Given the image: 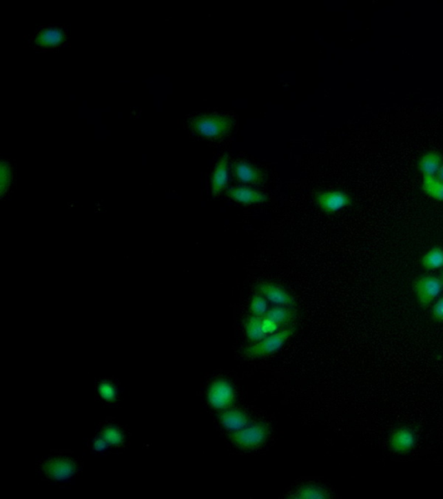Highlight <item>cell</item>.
<instances>
[{"mask_svg": "<svg viewBox=\"0 0 443 499\" xmlns=\"http://www.w3.org/2000/svg\"><path fill=\"white\" fill-rule=\"evenodd\" d=\"M84 461L70 450H50L36 463V473L43 481L65 487L82 478Z\"/></svg>", "mask_w": 443, "mask_h": 499, "instance_id": "cell-1", "label": "cell"}, {"mask_svg": "<svg viewBox=\"0 0 443 499\" xmlns=\"http://www.w3.org/2000/svg\"><path fill=\"white\" fill-rule=\"evenodd\" d=\"M94 435L106 445L110 454H121L130 449L132 433L128 425L121 424L118 418L107 416L97 425Z\"/></svg>", "mask_w": 443, "mask_h": 499, "instance_id": "cell-2", "label": "cell"}, {"mask_svg": "<svg viewBox=\"0 0 443 499\" xmlns=\"http://www.w3.org/2000/svg\"><path fill=\"white\" fill-rule=\"evenodd\" d=\"M234 120L227 114H205L196 116L191 123L192 130L198 136L207 140H221L231 132Z\"/></svg>", "mask_w": 443, "mask_h": 499, "instance_id": "cell-3", "label": "cell"}, {"mask_svg": "<svg viewBox=\"0 0 443 499\" xmlns=\"http://www.w3.org/2000/svg\"><path fill=\"white\" fill-rule=\"evenodd\" d=\"M269 427L265 422L249 425L241 430L232 431L228 435L229 440L238 449L255 451L265 446L269 437Z\"/></svg>", "mask_w": 443, "mask_h": 499, "instance_id": "cell-4", "label": "cell"}, {"mask_svg": "<svg viewBox=\"0 0 443 499\" xmlns=\"http://www.w3.org/2000/svg\"><path fill=\"white\" fill-rule=\"evenodd\" d=\"M294 332L292 325L279 330L271 335L267 336L258 343H254L243 352V356L247 359L262 358L278 352L282 348Z\"/></svg>", "mask_w": 443, "mask_h": 499, "instance_id": "cell-5", "label": "cell"}, {"mask_svg": "<svg viewBox=\"0 0 443 499\" xmlns=\"http://www.w3.org/2000/svg\"><path fill=\"white\" fill-rule=\"evenodd\" d=\"M123 387L116 376H101L94 378V401L103 409H117L121 407Z\"/></svg>", "mask_w": 443, "mask_h": 499, "instance_id": "cell-6", "label": "cell"}, {"mask_svg": "<svg viewBox=\"0 0 443 499\" xmlns=\"http://www.w3.org/2000/svg\"><path fill=\"white\" fill-rule=\"evenodd\" d=\"M206 400L212 409L224 411L233 406L236 400L234 387L229 380L219 378L212 380L206 392Z\"/></svg>", "mask_w": 443, "mask_h": 499, "instance_id": "cell-7", "label": "cell"}, {"mask_svg": "<svg viewBox=\"0 0 443 499\" xmlns=\"http://www.w3.org/2000/svg\"><path fill=\"white\" fill-rule=\"evenodd\" d=\"M412 289L420 305L429 307L441 295L443 285L439 276L424 275L414 280Z\"/></svg>", "mask_w": 443, "mask_h": 499, "instance_id": "cell-8", "label": "cell"}, {"mask_svg": "<svg viewBox=\"0 0 443 499\" xmlns=\"http://www.w3.org/2000/svg\"><path fill=\"white\" fill-rule=\"evenodd\" d=\"M316 201L318 207L328 214H336L353 203L350 195L340 190L320 192L316 195Z\"/></svg>", "mask_w": 443, "mask_h": 499, "instance_id": "cell-9", "label": "cell"}, {"mask_svg": "<svg viewBox=\"0 0 443 499\" xmlns=\"http://www.w3.org/2000/svg\"><path fill=\"white\" fill-rule=\"evenodd\" d=\"M232 173L236 180L242 184L258 185L265 181V172L248 161H235L232 164Z\"/></svg>", "mask_w": 443, "mask_h": 499, "instance_id": "cell-10", "label": "cell"}, {"mask_svg": "<svg viewBox=\"0 0 443 499\" xmlns=\"http://www.w3.org/2000/svg\"><path fill=\"white\" fill-rule=\"evenodd\" d=\"M256 292L277 306L296 307V301L289 292L280 286L269 282H262L256 286Z\"/></svg>", "mask_w": 443, "mask_h": 499, "instance_id": "cell-11", "label": "cell"}, {"mask_svg": "<svg viewBox=\"0 0 443 499\" xmlns=\"http://www.w3.org/2000/svg\"><path fill=\"white\" fill-rule=\"evenodd\" d=\"M226 195L236 203L250 205L266 203L269 198L261 191L253 190L246 185H236L226 190Z\"/></svg>", "mask_w": 443, "mask_h": 499, "instance_id": "cell-12", "label": "cell"}, {"mask_svg": "<svg viewBox=\"0 0 443 499\" xmlns=\"http://www.w3.org/2000/svg\"><path fill=\"white\" fill-rule=\"evenodd\" d=\"M229 181V156L228 154H223L213 170L211 181L212 194L218 197L228 190Z\"/></svg>", "mask_w": 443, "mask_h": 499, "instance_id": "cell-13", "label": "cell"}, {"mask_svg": "<svg viewBox=\"0 0 443 499\" xmlns=\"http://www.w3.org/2000/svg\"><path fill=\"white\" fill-rule=\"evenodd\" d=\"M415 435L413 430L408 427H401L393 431L390 438V447L395 454H407L414 449Z\"/></svg>", "mask_w": 443, "mask_h": 499, "instance_id": "cell-14", "label": "cell"}, {"mask_svg": "<svg viewBox=\"0 0 443 499\" xmlns=\"http://www.w3.org/2000/svg\"><path fill=\"white\" fill-rule=\"evenodd\" d=\"M220 424L225 429L231 431H236L248 427L250 420L248 414L245 411L238 409H231L221 411L218 414Z\"/></svg>", "mask_w": 443, "mask_h": 499, "instance_id": "cell-15", "label": "cell"}, {"mask_svg": "<svg viewBox=\"0 0 443 499\" xmlns=\"http://www.w3.org/2000/svg\"><path fill=\"white\" fill-rule=\"evenodd\" d=\"M65 32L57 27H47L37 34L34 43L41 48L52 49L59 47L65 41Z\"/></svg>", "mask_w": 443, "mask_h": 499, "instance_id": "cell-16", "label": "cell"}, {"mask_svg": "<svg viewBox=\"0 0 443 499\" xmlns=\"http://www.w3.org/2000/svg\"><path fill=\"white\" fill-rule=\"evenodd\" d=\"M443 163V158L438 151H428L418 161V170L422 176H435Z\"/></svg>", "mask_w": 443, "mask_h": 499, "instance_id": "cell-17", "label": "cell"}, {"mask_svg": "<svg viewBox=\"0 0 443 499\" xmlns=\"http://www.w3.org/2000/svg\"><path fill=\"white\" fill-rule=\"evenodd\" d=\"M265 316L275 322L280 329H284L292 325L296 318V312L290 307L276 306L268 310Z\"/></svg>", "mask_w": 443, "mask_h": 499, "instance_id": "cell-18", "label": "cell"}, {"mask_svg": "<svg viewBox=\"0 0 443 499\" xmlns=\"http://www.w3.org/2000/svg\"><path fill=\"white\" fill-rule=\"evenodd\" d=\"M422 268L426 271L433 272L443 269V247L434 246L425 252L421 259Z\"/></svg>", "mask_w": 443, "mask_h": 499, "instance_id": "cell-19", "label": "cell"}, {"mask_svg": "<svg viewBox=\"0 0 443 499\" xmlns=\"http://www.w3.org/2000/svg\"><path fill=\"white\" fill-rule=\"evenodd\" d=\"M422 190L428 197L443 202V181L435 176H422Z\"/></svg>", "mask_w": 443, "mask_h": 499, "instance_id": "cell-20", "label": "cell"}, {"mask_svg": "<svg viewBox=\"0 0 443 499\" xmlns=\"http://www.w3.org/2000/svg\"><path fill=\"white\" fill-rule=\"evenodd\" d=\"M262 318H259V316H250L245 320V329L246 336L251 343H258L267 336L262 330Z\"/></svg>", "mask_w": 443, "mask_h": 499, "instance_id": "cell-21", "label": "cell"}, {"mask_svg": "<svg viewBox=\"0 0 443 499\" xmlns=\"http://www.w3.org/2000/svg\"><path fill=\"white\" fill-rule=\"evenodd\" d=\"M293 498L302 499H327L330 498L329 492L324 488L316 485H304L296 491Z\"/></svg>", "mask_w": 443, "mask_h": 499, "instance_id": "cell-22", "label": "cell"}, {"mask_svg": "<svg viewBox=\"0 0 443 499\" xmlns=\"http://www.w3.org/2000/svg\"><path fill=\"white\" fill-rule=\"evenodd\" d=\"M249 312L251 316L265 318L268 312V303L265 296L258 292L254 295L250 302Z\"/></svg>", "mask_w": 443, "mask_h": 499, "instance_id": "cell-23", "label": "cell"}, {"mask_svg": "<svg viewBox=\"0 0 443 499\" xmlns=\"http://www.w3.org/2000/svg\"><path fill=\"white\" fill-rule=\"evenodd\" d=\"M0 190L1 196L8 193L12 181V168L8 161L1 163V175H0Z\"/></svg>", "mask_w": 443, "mask_h": 499, "instance_id": "cell-24", "label": "cell"}, {"mask_svg": "<svg viewBox=\"0 0 443 499\" xmlns=\"http://www.w3.org/2000/svg\"><path fill=\"white\" fill-rule=\"evenodd\" d=\"M431 314L435 322L443 323V296H439L432 306Z\"/></svg>", "mask_w": 443, "mask_h": 499, "instance_id": "cell-25", "label": "cell"}, {"mask_svg": "<svg viewBox=\"0 0 443 499\" xmlns=\"http://www.w3.org/2000/svg\"><path fill=\"white\" fill-rule=\"evenodd\" d=\"M262 327L263 332H265L267 336L271 335V334L276 333L277 332H279V330L282 329H280V327L277 325L275 322L272 321L271 319L266 318V316L262 318Z\"/></svg>", "mask_w": 443, "mask_h": 499, "instance_id": "cell-26", "label": "cell"}, {"mask_svg": "<svg viewBox=\"0 0 443 499\" xmlns=\"http://www.w3.org/2000/svg\"><path fill=\"white\" fill-rule=\"evenodd\" d=\"M435 176L443 181V163L442 164L441 167L439 168L437 174H436Z\"/></svg>", "mask_w": 443, "mask_h": 499, "instance_id": "cell-27", "label": "cell"}, {"mask_svg": "<svg viewBox=\"0 0 443 499\" xmlns=\"http://www.w3.org/2000/svg\"><path fill=\"white\" fill-rule=\"evenodd\" d=\"M439 278L441 279L443 285V269H442L441 275H440Z\"/></svg>", "mask_w": 443, "mask_h": 499, "instance_id": "cell-28", "label": "cell"}]
</instances>
